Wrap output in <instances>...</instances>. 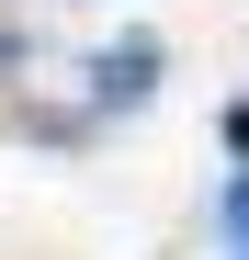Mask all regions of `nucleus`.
<instances>
[{
  "instance_id": "obj_2",
  "label": "nucleus",
  "mask_w": 249,
  "mask_h": 260,
  "mask_svg": "<svg viewBox=\"0 0 249 260\" xmlns=\"http://www.w3.org/2000/svg\"><path fill=\"white\" fill-rule=\"evenodd\" d=\"M215 226H227V249H238V260H249V170H238V181H227V192H215Z\"/></svg>"
},
{
  "instance_id": "obj_1",
  "label": "nucleus",
  "mask_w": 249,
  "mask_h": 260,
  "mask_svg": "<svg viewBox=\"0 0 249 260\" xmlns=\"http://www.w3.org/2000/svg\"><path fill=\"white\" fill-rule=\"evenodd\" d=\"M147 79H159V46L136 34V46H113V57L91 68V102H102V113H136V102H147Z\"/></svg>"
},
{
  "instance_id": "obj_3",
  "label": "nucleus",
  "mask_w": 249,
  "mask_h": 260,
  "mask_svg": "<svg viewBox=\"0 0 249 260\" xmlns=\"http://www.w3.org/2000/svg\"><path fill=\"white\" fill-rule=\"evenodd\" d=\"M227 147H238V170H249V102H238V113H227Z\"/></svg>"
}]
</instances>
